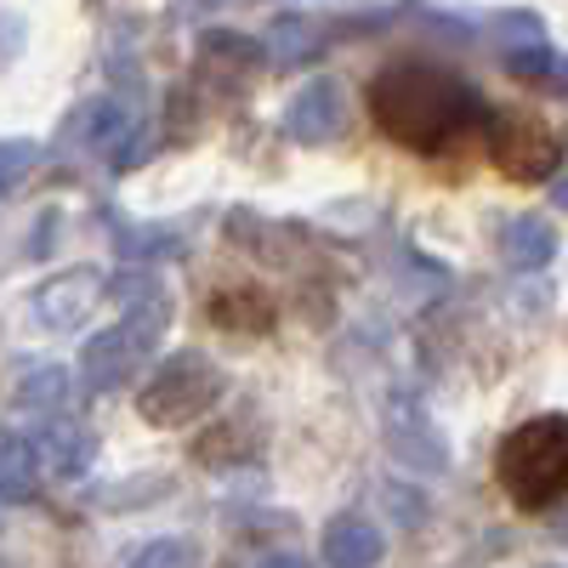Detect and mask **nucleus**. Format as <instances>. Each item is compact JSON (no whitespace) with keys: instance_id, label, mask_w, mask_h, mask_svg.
Listing matches in <instances>:
<instances>
[{"instance_id":"obj_2","label":"nucleus","mask_w":568,"mask_h":568,"mask_svg":"<svg viewBox=\"0 0 568 568\" xmlns=\"http://www.w3.org/2000/svg\"><path fill=\"white\" fill-rule=\"evenodd\" d=\"M495 478L517 511H546L568 495V415L517 420L495 449Z\"/></svg>"},{"instance_id":"obj_23","label":"nucleus","mask_w":568,"mask_h":568,"mask_svg":"<svg viewBox=\"0 0 568 568\" xmlns=\"http://www.w3.org/2000/svg\"><path fill=\"white\" fill-rule=\"evenodd\" d=\"M29 165H34V142H23V136L0 142V187H7V194H18V187H23Z\"/></svg>"},{"instance_id":"obj_11","label":"nucleus","mask_w":568,"mask_h":568,"mask_svg":"<svg viewBox=\"0 0 568 568\" xmlns=\"http://www.w3.org/2000/svg\"><path fill=\"white\" fill-rule=\"evenodd\" d=\"M495 251H500L506 267L535 273V267H546V262L557 256V227H551L546 216H511V222L495 233Z\"/></svg>"},{"instance_id":"obj_7","label":"nucleus","mask_w":568,"mask_h":568,"mask_svg":"<svg viewBox=\"0 0 568 568\" xmlns=\"http://www.w3.org/2000/svg\"><path fill=\"white\" fill-rule=\"evenodd\" d=\"M353 109H347V91L336 74H313L291 103H284V136L302 142V149H324V142L347 136Z\"/></svg>"},{"instance_id":"obj_5","label":"nucleus","mask_w":568,"mask_h":568,"mask_svg":"<svg viewBox=\"0 0 568 568\" xmlns=\"http://www.w3.org/2000/svg\"><path fill=\"white\" fill-rule=\"evenodd\" d=\"M165 318H171V302H142V307H125L120 324L98 329V336L85 342V353H80L85 387H91V393H114V387H125L131 375H136V364L154 353Z\"/></svg>"},{"instance_id":"obj_1","label":"nucleus","mask_w":568,"mask_h":568,"mask_svg":"<svg viewBox=\"0 0 568 568\" xmlns=\"http://www.w3.org/2000/svg\"><path fill=\"white\" fill-rule=\"evenodd\" d=\"M369 120L398 149L438 160V154L460 149L466 131L489 120V109L466 80H455L438 63H387L369 80Z\"/></svg>"},{"instance_id":"obj_18","label":"nucleus","mask_w":568,"mask_h":568,"mask_svg":"<svg viewBox=\"0 0 568 568\" xmlns=\"http://www.w3.org/2000/svg\"><path fill=\"white\" fill-rule=\"evenodd\" d=\"M194 455L205 460V466H222V460H251L256 455V438H245V426H211V438H200L194 444Z\"/></svg>"},{"instance_id":"obj_26","label":"nucleus","mask_w":568,"mask_h":568,"mask_svg":"<svg viewBox=\"0 0 568 568\" xmlns=\"http://www.w3.org/2000/svg\"><path fill=\"white\" fill-rule=\"evenodd\" d=\"M557 85H562V91H568V58H562V69H557Z\"/></svg>"},{"instance_id":"obj_21","label":"nucleus","mask_w":568,"mask_h":568,"mask_svg":"<svg viewBox=\"0 0 568 568\" xmlns=\"http://www.w3.org/2000/svg\"><path fill=\"white\" fill-rule=\"evenodd\" d=\"M125 562H136V568H187V562H200V546L194 540H149V546H131Z\"/></svg>"},{"instance_id":"obj_4","label":"nucleus","mask_w":568,"mask_h":568,"mask_svg":"<svg viewBox=\"0 0 568 568\" xmlns=\"http://www.w3.org/2000/svg\"><path fill=\"white\" fill-rule=\"evenodd\" d=\"M484 125H489V160H495V171H500L506 182L535 187V182H546V176L562 165V154H568V131L551 125V120L535 114V109H489Z\"/></svg>"},{"instance_id":"obj_22","label":"nucleus","mask_w":568,"mask_h":568,"mask_svg":"<svg viewBox=\"0 0 568 568\" xmlns=\"http://www.w3.org/2000/svg\"><path fill=\"white\" fill-rule=\"evenodd\" d=\"M495 40H500V52H517V45L546 40V29L535 12H506V18H495Z\"/></svg>"},{"instance_id":"obj_8","label":"nucleus","mask_w":568,"mask_h":568,"mask_svg":"<svg viewBox=\"0 0 568 568\" xmlns=\"http://www.w3.org/2000/svg\"><path fill=\"white\" fill-rule=\"evenodd\" d=\"M103 296H109V273H98V267H63V273L40 278L29 291V313L45 329H80Z\"/></svg>"},{"instance_id":"obj_6","label":"nucleus","mask_w":568,"mask_h":568,"mask_svg":"<svg viewBox=\"0 0 568 568\" xmlns=\"http://www.w3.org/2000/svg\"><path fill=\"white\" fill-rule=\"evenodd\" d=\"M387 455L409 471V478H438V471H449V444L438 433V420L426 415L415 398H393L387 404Z\"/></svg>"},{"instance_id":"obj_27","label":"nucleus","mask_w":568,"mask_h":568,"mask_svg":"<svg viewBox=\"0 0 568 568\" xmlns=\"http://www.w3.org/2000/svg\"><path fill=\"white\" fill-rule=\"evenodd\" d=\"M562 540H568V524H562Z\"/></svg>"},{"instance_id":"obj_13","label":"nucleus","mask_w":568,"mask_h":568,"mask_svg":"<svg viewBox=\"0 0 568 568\" xmlns=\"http://www.w3.org/2000/svg\"><path fill=\"white\" fill-rule=\"evenodd\" d=\"M131 120L136 114H125L114 98H91V103H80L74 114H69V142L74 149H103V154H114V142L131 131Z\"/></svg>"},{"instance_id":"obj_17","label":"nucleus","mask_w":568,"mask_h":568,"mask_svg":"<svg viewBox=\"0 0 568 568\" xmlns=\"http://www.w3.org/2000/svg\"><path fill=\"white\" fill-rule=\"evenodd\" d=\"M200 58H205V63H233V69H262L267 45H256V40H245V34H222V29H211V34L200 40Z\"/></svg>"},{"instance_id":"obj_10","label":"nucleus","mask_w":568,"mask_h":568,"mask_svg":"<svg viewBox=\"0 0 568 568\" xmlns=\"http://www.w3.org/2000/svg\"><path fill=\"white\" fill-rule=\"evenodd\" d=\"M205 313H211L216 329H227V336H267V329L278 324V307H273V296L262 291V284H233V291H216Z\"/></svg>"},{"instance_id":"obj_20","label":"nucleus","mask_w":568,"mask_h":568,"mask_svg":"<svg viewBox=\"0 0 568 568\" xmlns=\"http://www.w3.org/2000/svg\"><path fill=\"white\" fill-rule=\"evenodd\" d=\"M109 296L125 302V307H142V302H165V284H160V273H149V267H120V273L109 278Z\"/></svg>"},{"instance_id":"obj_16","label":"nucleus","mask_w":568,"mask_h":568,"mask_svg":"<svg viewBox=\"0 0 568 568\" xmlns=\"http://www.w3.org/2000/svg\"><path fill=\"white\" fill-rule=\"evenodd\" d=\"M318 45H324V34L307 18H273V29H267V58L273 63H307Z\"/></svg>"},{"instance_id":"obj_24","label":"nucleus","mask_w":568,"mask_h":568,"mask_svg":"<svg viewBox=\"0 0 568 568\" xmlns=\"http://www.w3.org/2000/svg\"><path fill=\"white\" fill-rule=\"evenodd\" d=\"M387 500H393V511H404V517H426V500H420V495H404V489H387Z\"/></svg>"},{"instance_id":"obj_25","label":"nucleus","mask_w":568,"mask_h":568,"mask_svg":"<svg viewBox=\"0 0 568 568\" xmlns=\"http://www.w3.org/2000/svg\"><path fill=\"white\" fill-rule=\"evenodd\" d=\"M551 205H562V211H568V176H557V182H551Z\"/></svg>"},{"instance_id":"obj_14","label":"nucleus","mask_w":568,"mask_h":568,"mask_svg":"<svg viewBox=\"0 0 568 568\" xmlns=\"http://www.w3.org/2000/svg\"><path fill=\"white\" fill-rule=\"evenodd\" d=\"M40 478H45V466H40L34 438L29 433H7V444H0V500H7V506H29Z\"/></svg>"},{"instance_id":"obj_12","label":"nucleus","mask_w":568,"mask_h":568,"mask_svg":"<svg viewBox=\"0 0 568 568\" xmlns=\"http://www.w3.org/2000/svg\"><path fill=\"white\" fill-rule=\"evenodd\" d=\"M12 409L18 415H63L69 409V369L63 364H29L18 369V382H12Z\"/></svg>"},{"instance_id":"obj_15","label":"nucleus","mask_w":568,"mask_h":568,"mask_svg":"<svg viewBox=\"0 0 568 568\" xmlns=\"http://www.w3.org/2000/svg\"><path fill=\"white\" fill-rule=\"evenodd\" d=\"M324 557L336 568H369L387 557V540L375 524H364V517H336V524L324 529Z\"/></svg>"},{"instance_id":"obj_19","label":"nucleus","mask_w":568,"mask_h":568,"mask_svg":"<svg viewBox=\"0 0 568 568\" xmlns=\"http://www.w3.org/2000/svg\"><path fill=\"white\" fill-rule=\"evenodd\" d=\"M500 63H506V74H517V80H557V69H562V58L551 52L546 40L517 45V52H500Z\"/></svg>"},{"instance_id":"obj_3","label":"nucleus","mask_w":568,"mask_h":568,"mask_svg":"<svg viewBox=\"0 0 568 568\" xmlns=\"http://www.w3.org/2000/svg\"><path fill=\"white\" fill-rule=\"evenodd\" d=\"M227 393L222 369L205 353H171L149 382L136 387V415L149 426H194Z\"/></svg>"},{"instance_id":"obj_9","label":"nucleus","mask_w":568,"mask_h":568,"mask_svg":"<svg viewBox=\"0 0 568 568\" xmlns=\"http://www.w3.org/2000/svg\"><path fill=\"white\" fill-rule=\"evenodd\" d=\"M29 438L40 449L45 478H80V471H91V460H98V438H91L80 420H63V415H45L40 433H29Z\"/></svg>"}]
</instances>
